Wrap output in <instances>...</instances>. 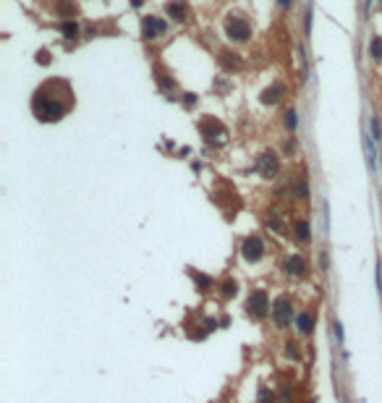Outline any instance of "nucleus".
Here are the masks:
<instances>
[{
  "mask_svg": "<svg viewBox=\"0 0 382 403\" xmlns=\"http://www.w3.org/2000/svg\"><path fill=\"white\" fill-rule=\"evenodd\" d=\"M220 55H223V66L225 68H231V71H239V68H241V60H239L236 52H220Z\"/></svg>",
  "mask_w": 382,
  "mask_h": 403,
  "instance_id": "obj_14",
  "label": "nucleus"
},
{
  "mask_svg": "<svg viewBox=\"0 0 382 403\" xmlns=\"http://www.w3.org/2000/svg\"><path fill=\"white\" fill-rule=\"evenodd\" d=\"M60 34L68 37V40H76V37H79V26H76L73 21H63V24H60Z\"/></svg>",
  "mask_w": 382,
  "mask_h": 403,
  "instance_id": "obj_15",
  "label": "nucleus"
},
{
  "mask_svg": "<svg viewBox=\"0 0 382 403\" xmlns=\"http://www.w3.org/2000/svg\"><path fill=\"white\" fill-rule=\"evenodd\" d=\"M165 13H167V19H173V21H178V24H183V21L189 19V3L186 0H167L165 3Z\"/></svg>",
  "mask_w": 382,
  "mask_h": 403,
  "instance_id": "obj_8",
  "label": "nucleus"
},
{
  "mask_svg": "<svg viewBox=\"0 0 382 403\" xmlns=\"http://www.w3.org/2000/svg\"><path fill=\"white\" fill-rule=\"evenodd\" d=\"M369 52L374 58H382V37H374V40L369 42Z\"/></svg>",
  "mask_w": 382,
  "mask_h": 403,
  "instance_id": "obj_19",
  "label": "nucleus"
},
{
  "mask_svg": "<svg viewBox=\"0 0 382 403\" xmlns=\"http://www.w3.org/2000/svg\"><path fill=\"white\" fill-rule=\"evenodd\" d=\"M241 254H243V260H246V262H259V260H262V254H264L262 238H259V236H249V238L243 241V246H241Z\"/></svg>",
  "mask_w": 382,
  "mask_h": 403,
  "instance_id": "obj_7",
  "label": "nucleus"
},
{
  "mask_svg": "<svg viewBox=\"0 0 382 403\" xmlns=\"http://www.w3.org/2000/svg\"><path fill=\"white\" fill-rule=\"evenodd\" d=\"M71 108H73V92L68 87V81L63 79H48L42 87H37L32 97V113L37 116V120H45V123L60 120Z\"/></svg>",
  "mask_w": 382,
  "mask_h": 403,
  "instance_id": "obj_1",
  "label": "nucleus"
},
{
  "mask_svg": "<svg viewBox=\"0 0 382 403\" xmlns=\"http://www.w3.org/2000/svg\"><path fill=\"white\" fill-rule=\"evenodd\" d=\"M272 317H275V322H278L280 328H288V325H291V319H293V307H291V301H288L286 296H280V299L275 301Z\"/></svg>",
  "mask_w": 382,
  "mask_h": 403,
  "instance_id": "obj_6",
  "label": "nucleus"
},
{
  "mask_svg": "<svg viewBox=\"0 0 382 403\" xmlns=\"http://www.w3.org/2000/svg\"><path fill=\"white\" fill-rule=\"evenodd\" d=\"M288 356H299V351H296V343H288Z\"/></svg>",
  "mask_w": 382,
  "mask_h": 403,
  "instance_id": "obj_26",
  "label": "nucleus"
},
{
  "mask_svg": "<svg viewBox=\"0 0 382 403\" xmlns=\"http://www.w3.org/2000/svg\"><path fill=\"white\" fill-rule=\"evenodd\" d=\"M37 63H45V66H48V63H50V52H48V50H40V52H37Z\"/></svg>",
  "mask_w": 382,
  "mask_h": 403,
  "instance_id": "obj_23",
  "label": "nucleus"
},
{
  "mask_svg": "<svg viewBox=\"0 0 382 403\" xmlns=\"http://www.w3.org/2000/svg\"><path fill=\"white\" fill-rule=\"evenodd\" d=\"M246 311L251 317H257V319H262L267 311H270V299H267V293L264 291H251L249 293V299H246Z\"/></svg>",
  "mask_w": 382,
  "mask_h": 403,
  "instance_id": "obj_4",
  "label": "nucleus"
},
{
  "mask_svg": "<svg viewBox=\"0 0 382 403\" xmlns=\"http://www.w3.org/2000/svg\"><path fill=\"white\" fill-rule=\"evenodd\" d=\"M165 29H167V24L157 16H144L142 19V37L144 40H157V37L165 34Z\"/></svg>",
  "mask_w": 382,
  "mask_h": 403,
  "instance_id": "obj_5",
  "label": "nucleus"
},
{
  "mask_svg": "<svg viewBox=\"0 0 382 403\" xmlns=\"http://www.w3.org/2000/svg\"><path fill=\"white\" fill-rule=\"evenodd\" d=\"M364 149H366V163H369V170L377 168V155H374V139L372 134L364 136Z\"/></svg>",
  "mask_w": 382,
  "mask_h": 403,
  "instance_id": "obj_12",
  "label": "nucleus"
},
{
  "mask_svg": "<svg viewBox=\"0 0 382 403\" xmlns=\"http://www.w3.org/2000/svg\"><path fill=\"white\" fill-rule=\"evenodd\" d=\"M293 233L299 241H309V223L307 220H296L293 223Z\"/></svg>",
  "mask_w": 382,
  "mask_h": 403,
  "instance_id": "obj_13",
  "label": "nucleus"
},
{
  "mask_svg": "<svg viewBox=\"0 0 382 403\" xmlns=\"http://www.w3.org/2000/svg\"><path fill=\"white\" fill-rule=\"evenodd\" d=\"M296 196H307V181H299V184H296Z\"/></svg>",
  "mask_w": 382,
  "mask_h": 403,
  "instance_id": "obj_24",
  "label": "nucleus"
},
{
  "mask_svg": "<svg viewBox=\"0 0 382 403\" xmlns=\"http://www.w3.org/2000/svg\"><path fill=\"white\" fill-rule=\"evenodd\" d=\"M283 95H286L283 84H275V87H270V89H264V92H262V102L264 105H275V102H280Z\"/></svg>",
  "mask_w": 382,
  "mask_h": 403,
  "instance_id": "obj_10",
  "label": "nucleus"
},
{
  "mask_svg": "<svg viewBox=\"0 0 382 403\" xmlns=\"http://www.w3.org/2000/svg\"><path fill=\"white\" fill-rule=\"evenodd\" d=\"M225 32H228V37H231L233 42H246L251 37V26H249V21L243 16L231 13V16H225Z\"/></svg>",
  "mask_w": 382,
  "mask_h": 403,
  "instance_id": "obj_3",
  "label": "nucleus"
},
{
  "mask_svg": "<svg viewBox=\"0 0 382 403\" xmlns=\"http://www.w3.org/2000/svg\"><path fill=\"white\" fill-rule=\"evenodd\" d=\"M272 401H275L272 390H267V387H262V390H259V403H272Z\"/></svg>",
  "mask_w": 382,
  "mask_h": 403,
  "instance_id": "obj_21",
  "label": "nucleus"
},
{
  "mask_svg": "<svg viewBox=\"0 0 382 403\" xmlns=\"http://www.w3.org/2000/svg\"><path fill=\"white\" fill-rule=\"evenodd\" d=\"M286 126H288V131H296V128H299V113H296L293 108L286 113Z\"/></svg>",
  "mask_w": 382,
  "mask_h": 403,
  "instance_id": "obj_18",
  "label": "nucleus"
},
{
  "mask_svg": "<svg viewBox=\"0 0 382 403\" xmlns=\"http://www.w3.org/2000/svg\"><path fill=\"white\" fill-rule=\"evenodd\" d=\"M183 105H186V108L196 105V95H183Z\"/></svg>",
  "mask_w": 382,
  "mask_h": 403,
  "instance_id": "obj_25",
  "label": "nucleus"
},
{
  "mask_svg": "<svg viewBox=\"0 0 382 403\" xmlns=\"http://www.w3.org/2000/svg\"><path fill=\"white\" fill-rule=\"evenodd\" d=\"M191 278H194L196 283H199V288H202V291H207V288L212 285V280H210V278H204V275H199V272H191Z\"/></svg>",
  "mask_w": 382,
  "mask_h": 403,
  "instance_id": "obj_20",
  "label": "nucleus"
},
{
  "mask_svg": "<svg viewBox=\"0 0 382 403\" xmlns=\"http://www.w3.org/2000/svg\"><path fill=\"white\" fill-rule=\"evenodd\" d=\"M280 5H286V8H288V5H291V0H280Z\"/></svg>",
  "mask_w": 382,
  "mask_h": 403,
  "instance_id": "obj_28",
  "label": "nucleus"
},
{
  "mask_svg": "<svg viewBox=\"0 0 382 403\" xmlns=\"http://www.w3.org/2000/svg\"><path fill=\"white\" fill-rule=\"evenodd\" d=\"M254 168H257V173L262 178H272L275 173H278V157H275L272 152H264V155H259Z\"/></svg>",
  "mask_w": 382,
  "mask_h": 403,
  "instance_id": "obj_9",
  "label": "nucleus"
},
{
  "mask_svg": "<svg viewBox=\"0 0 382 403\" xmlns=\"http://www.w3.org/2000/svg\"><path fill=\"white\" fill-rule=\"evenodd\" d=\"M286 270L291 272V275H304V272H307V262H304L301 257H288V260H286Z\"/></svg>",
  "mask_w": 382,
  "mask_h": 403,
  "instance_id": "obj_11",
  "label": "nucleus"
},
{
  "mask_svg": "<svg viewBox=\"0 0 382 403\" xmlns=\"http://www.w3.org/2000/svg\"><path fill=\"white\" fill-rule=\"evenodd\" d=\"M380 136H382L380 120H377V118H372V139H377V142H380Z\"/></svg>",
  "mask_w": 382,
  "mask_h": 403,
  "instance_id": "obj_22",
  "label": "nucleus"
},
{
  "mask_svg": "<svg viewBox=\"0 0 382 403\" xmlns=\"http://www.w3.org/2000/svg\"><path fill=\"white\" fill-rule=\"evenodd\" d=\"M311 328H314V319H311V314H299V330L301 332H311Z\"/></svg>",
  "mask_w": 382,
  "mask_h": 403,
  "instance_id": "obj_17",
  "label": "nucleus"
},
{
  "mask_svg": "<svg viewBox=\"0 0 382 403\" xmlns=\"http://www.w3.org/2000/svg\"><path fill=\"white\" fill-rule=\"evenodd\" d=\"M142 3H144V0H131V5H134V8H139Z\"/></svg>",
  "mask_w": 382,
  "mask_h": 403,
  "instance_id": "obj_27",
  "label": "nucleus"
},
{
  "mask_svg": "<svg viewBox=\"0 0 382 403\" xmlns=\"http://www.w3.org/2000/svg\"><path fill=\"white\" fill-rule=\"evenodd\" d=\"M199 131H202V136H204V142H212V144H223L225 139H228V131H225V126L220 123L217 118H212V116H204L202 120H199Z\"/></svg>",
  "mask_w": 382,
  "mask_h": 403,
  "instance_id": "obj_2",
  "label": "nucleus"
},
{
  "mask_svg": "<svg viewBox=\"0 0 382 403\" xmlns=\"http://www.w3.org/2000/svg\"><path fill=\"white\" fill-rule=\"evenodd\" d=\"M236 293H239V283H236L233 278L223 280V296H228V299H233Z\"/></svg>",
  "mask_w": 382,
  "mask_h": 403,
  "instance_id": "obj_16",
  "label": "nucleus"
}]
</instances>
